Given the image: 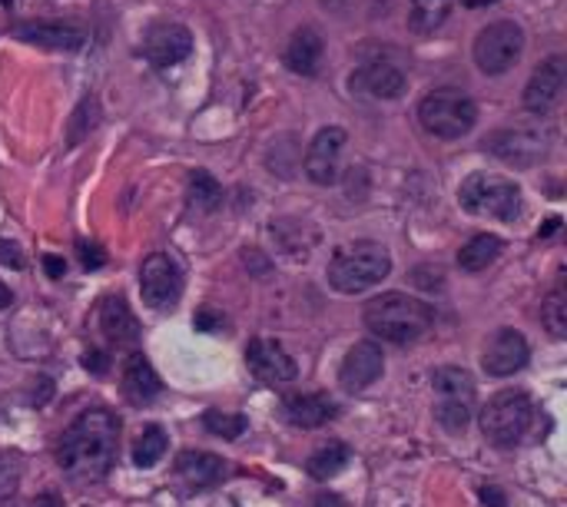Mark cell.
Listing matches in <instances>:
<instances>
[{
  "label": "cell",
  "instance_id": "obj_33",
  "mask_svg": "<svg viewBox=\"0 0 567 507\" xmlns=\"http://www.w3.org/2000/svg\"><path fill=\"white\" fill-rule=\"evenodd\" d=\"M0 266H11V269H24V266H27V263H24V252H21L17 242L0 239Z\"/></svg>",
  "mask_w": 567,
  "mask_h": 507
},
{
  "label": "cell",
  "instance_id": "obj_23",
  "mask_svg": "<svg viewBox=\"0 0 567 507\" xmlns=\"http://www.w3.org/2000/svg\"><path fill=\"white\" fill-rule=\"evenodd\" d=\"M176 474L193 491H206V487H213L226 478V461L219 455H210V452L186 448L176 458Z\"/></svg>",
  "mask_w": 567,
  "mask_h": 507
},
{
  "label": "cell",
  "instance_id": "obj_8",
  "mask_svg": "<svg viewBox=\"0 0 567 507\" xmlns=\"http://www.w3.org/2000/svg\"><path fill=\"white\" fill-rule=\"evenodd\" d=\"M525 53V30L515 21H494L475 37V63L488 77L508 74Z\"/></svg>",
  "mask_w": 567,
  "mask_h": 507
},
{
  "label": "cell",
  "instance_id": "obj_25",
  "mask_svg": "<svg viewBox=\"0 0 567 507\" xmlns=\"http://www.w3.org/2000/svg\"><path fill=\"white\" fill-rule=\"evenodd\" d=\"M452 11H455V0H412L408 30L418 37H428L452 17Z\"/></svg>",
  "mask_w": 567,
  "mask_h": 507
},
{
  "label": "cell",
  "instance_id": "obj_16",
  "mask_svg": "<svg viewBox=\"0 0 567 507\" xmlns=\"http://www.w3.org/2000/svg\"><path fill=\"white\" fill-rule=\"evenodd\" d=\"M349 87H352V93L368 97V100H399L405 93V74L395 63L371 60V63H362V67L349 77Z\"/></svg>",
  "mask_w": 567,
  "mask_h": 507
},
{
  "label": "cell",
  "instance_id": "obj_41",
  "mask_svg": "<svg viewBox=\"0 0 567 507\" xmlns=\"http://www.w3.org/2000/svg\"><path fill=\"white\" fill-rule=\"evenodd\" d=\"M8 305H14V292L4 282H0V308H8Z\"/></svg>",
  "mask_w": 567,
  "mask_h": 507
},
{
  "label": "cell",
  "instance_id": "obj_43",
  "mask_svg": "<svg viewBox=\"0 0 567 507\" xmlns=\"http://www.w3.org/2000/svg\"><path fill=\"white\" fill-rule=\"evenodd\" d=\"M0 4H4V8H11V0H0Z\"/></svg>",
  "mask_w": 567,
  "mask_h": 507
},
{
  "label": "cell",
  "instance_id": "obj_19",
  "mask_svg": "<svg viewBox=\"0 0 567 507\" xmlns=\"http://www.w3.org/2000/svg\"><path fill=\"white\" fill-rule=\"evenodd\" d=\"M336 415H339L336 402H332L329 395H323V392H308V395H289V398L282 402V418H286V421H289L292 428H305V431L329 424V421H332Z\"/></svg>",
  "mask_w": 567,
  "mask_h": 507
},
{
  "label": "cell",
  "instance_id": "obj_22",
  "mask_svg": "<svg viewBox=\"0 0 567 507\" xmlns=\"http://www.w3.org/2000/svg\"><path fill=\"white\" fill-rule=\"evenodd\" d=\"M323 50H326V43H323L319 30H315V27H299L289 37V43H286L282 63L299 77H315V74H319V63H323Z\"/></svg>",
  "mask_w": 567,
  "mask_h": 507
},
{
  "label": "cell",
  "instance_id": "obj_40",
  "mask_svg": "<svg viewBox=\"0 0 567 507\" xmlns=\"http://www.w3.org/2000/svg\"><path fill=\"white\" fill-rule=\"evenodd\" d=\"M34 507H63V500H60V494H40L37 500H34Z\"/></svg>",
  "mask_w": 567,
  "mask_h": 507
},
{
  "label": "cell",
  "instance_id": "obj_17",
  "mask_svg": "<svg viewBox=\"0 0 567 507\" xmlns=\"http://www.w3.org/2000/svg\"><path fill=\"white\" fill-rule=\"evenodd\" d=\"M143 53L156 67H173V63H182L193 53V34L182 24H156L143 40Z\"/></svg>",
  "mask_w": 567,
  "mask_h": 507
},
{
  "label": "cell",
  "instance_id": "obj_24",
  "mask_svg": "<svg viewBox=\"0 0 567 507\" xmlns=\"http://www.w3.org/2000/svg\"><path fill=\"white\" fill-rule=\"evenodd\" d=\"M501 249H504L501 236H494V232H478V236H471V239L458 249V266H462L465 272H484L488 266L497 263Z\"/></svg>",
  "mask_w": 567,
  "mask_h": 507
},
{
  "label": "cell",
  "instance_id": "obj_10",
  "mask_svg": "<svg viewBox=\"0 0 567 507\" xmlns=\"http://www.w3.org/2000/svg\"><path fill=\"white\" fill-rule=\"evenodd\" d=\"M140 295L150 308H173L182 295V272L166 252H153L140 266Z\"/></svg>",
  "mask_w": 567,
  "mask_h": 507
},
{
  "label": "cell",
  "instance_id": "obj_1",
  "mask_svg": "<svg viewBox=\"0 0 567 507\" xmlns=\"http://www.w3.org/2000/svg\"><path fill=\"white\" fill-rule=\"evenodd\" d=\"M119 452V418L110 408H87L56 445V465L74 481H103Z\"/></svg>",
  "mask_w": 567,
  "mask_h": 507
},
{
  "label": "cell",
  "instance_id": "obj_34",
  "mask_svg": "<svg viewBox=\"0 0 567 507\" xmlns=\"http://www.w3.org/2000/svg\"><path fill=\"white\" fill-rule=\"evenodd\" d=\"M80 263H84V269H100L103 263H106V252L100 249V245H90V242H80Z\"/></svg>",
  "mask_w": 567,
  "mask_h": 507
},
{
  "label": "cell",
  "instance_id": "obj_38",
  "mask_svg": "<svg viewBox=\"0 0 567 507\" xmlns=\"http://www.w3.org/2000/svg\"><path fill=\"white\" fill-rule=\"evenodd\" d=\"M481 500L491 504V507H504V494L497 487H481Z\"/></svg>",
  "mask_w": 567,
  "mask_h": 507
},
{
  "label": "cell",
  "instance_id": "obj_35",
  "mask_svg": "<svg viewBox=\"0 0 567 507\" xmlns=\"http://www.w3.org/2000/svg\"><path fill=\"white\" fill-rule=\"evenodd\" d=\"M193 326H197L200 332H216V329H223V315L213 312V308H203V312H197Z\"/></svg>",
  "mask_w": 567,
  "mask_h": 507
},
{
  "label": "cell",
  "instance_id": "obj_14",
  "mask_svg": "<svg viewBox=\"0 0 567 507\" xmlns=\"http://www.w3.org/2000/svg\"><path fill=\"white\" fill-rule=\"evenodd\" d=\"M531 358V348H528V339L515 329H497L488 342H484V352H481V368L491 375V378H508L515 371H521Z\"/></svg>",
  "mask_w": 567,
  "mask_h": 507
},
{
  "label": "cell",
  "instance_id": "obj_28",
  "mask_svg": "<svg viewBox=\"0 0 567 507\" xmlns=\"http://www.w3.org/2000/svg\"><path fill=\"white\" fill-rule=\"evenodd\" d=\"M219 203H223V186L206 169H197L189 176V206L200 213H213Z\"/></svg>",
  "mask_w": 567,
  "mask_h": 507
},
{
  "label": "cell",
  "instance_id": "obj_13",
  "mask_svg": "<svg viewBox=\"0 0 567 507\" xmlns=\"http://www.w3.org/2000/svg\"><path fill=\"white\" fill-rule=\"evenodd\" d=\"M564 80H567V60L560 53L538 63L528 87H525V110L534 113V116H547L560 103Z\"/></svg>",
  "mask_w": 567,
  "mask_h": 507
},
{
  "label": "cell",
  "instance_id": "obj_30",
  "mask_svg": "<svg viewBox=\"0 0 567 507\" xmlns=\"http://www.w3.org/2000/svg\"><path fill=\"white\" fill-rule=\"evenodd\" d=\"M166 445H169V438L160 424L143 428V434L137 438V448H134V465L137 468H153L166 455Z\"/></svg>",
  "mask_w": 567,
  "mask_h": 507
},
{
  "label": "cell",
  "instance_id": "obj_2",
  "mask_svg": "<svg viewBox=\"0 0 567 507\" xmlns=\"http://www.w3.org/2000/svg\"><path fill=\"white\" fill-rule=\"evenodd\" d=\"M365 329L392 345H415L434 322V312L428 302L408 292H382L365 302Z\"/></svg>",
  "mask_w": 567,
  "mask_h": 507
},
{
  "label": "cell",
  "instance_id": "obj_7",
  "mask_svg": "<svg viewBox=\"0 0 567 507\" xmlns=\"http://www.w3.org/2000/svg\"><path fill=\"white\" fill-rule=\"evenodd\" d=\"M431 389H434L438 424L445 431H465L478 405L475 378L458 365H441L431 371Z\"/></svg>",
  "mask_w": 567,
  "mask_h": 507
},
{
  "label": "cell",
  "instance_id": "obj_29",
  "mask_svg": "<svg viewBox=\"0 0 567 507\" xmlns=\"http://www.w3.org/2000/svg\"><path fill=\"white\" fill-rule=\"evenodd\" d=\"M541 322L544 329L554 335V339H564L567 335V286L564 279L551 289V295L544 299L541 305Z\"/></svg>",
  "mask_w": 567,
  "mask_h": 507
},
{
  "label": "cell",
  "instance_id": "obj_11",
  "mask_svg": "<svg viewBox=\"0 0 567 507\" xmlns=\"http://www.w3.org/2000/svg\"><path fill=\"white\" fill-rule=\"evenodd\" d=\"M245 365H249L252 378L269 389H282V385L295 382V375H299L292 355L276 339H252L245 345Z\"/></svg>",
  "mask_w": 567,
  "mask_h": 507
},
{
  "label": "cell",
  "instance_id": "obj_36",
  "mask_svg": "<svg viewBox=\"0 0 567 507\" xmlns=\"http://www.w3.org/2000/svg\"><path fill=\"white\" fill-rule=\"evenodd\" d=\"M84 368L87 371H93V375H106V368H110V358L100 352V348H90L87 355H84Z\"/></svg>",
  "mask_w": 567,
  "mask_h": 507
},
{
  "label": "cell",
  "instance_id": "obj_32",
  "mask_svg": "<svg viewBox=\"0 0 567 507\" xmlns=\"http://www.w3.org/2000/svg\"><path fill=\"white\" fill-rule=\"evenodd\" d=\"M21 461L14 455H0V500L11 497L21 484Z\"/></svg>",
  "mask_w": 567,
  "mask_h": 507
},
{
  "label": "cell",
  "instance_id": "obj_5",
  "mask_svg": "<svg viewBox=\"0 0 567 507\" xmlns=\"http://www.w3.org/2000/svg\"><path fill=\"white\" fill-rule=\"evenodd\" d=\"M478 424L491 445L515 448L534 428V402L518 389H504V392L488 398V405L478 415Z\"/></svg>",
  "mask_w": 567,
  "mask_h": 507
},
{
  "label": "cell",
  "instance_id": "obj_20",
  "mask_svg": "<svg viewBox=\"0 0 567 507\" xmlns=\"http://www.w3.org/2000/svg\"><path fill=\"white\" fill-rule=\"evenodd\" d=\"M163 392V382L156 368L150 365V358L143 352H130L123 362V395L134 405H150L156 395Z\"/></svg>",
  "mask_w": 567,
  "mask_h": 507
},
{
  "label": "cell",
  "instance_id": "obj_26",
  "mask_svg": "<svg viewBox=\"0 0 567 507\" xmlns=\"http://www.w3.org/2000/svg\"><path fill=\"white\" fill-rule=\"evenodd\" d=\"M349 461H352L349 445H342V441H329V445H323L319 452L308 455L305 471H308V478H315V481H329V478H336Z\"/></svg>",
  "mask_w": 567,
  "mask_h": 507
},
{
  "label": "cell",
  "instance_id": "obj_9",
  "mask_svg": "<svg viewBox=\"0 0 567 507\" xmlns=\"http://www.w3.org/2000/svg\"><path fill=\"white\" fill-rule=\"evenodd\" d=\"M554 143V130H544V126H512V130H497L488 137V150L508 166L518 169H531L538 166Z\"/></svg>",
  "mask_w": 567,
  "mask_h": 507
},
{
  "label": "cell",
  "instance_id": "obj_39",
  "mask_svg": "<svg viewBox=\"0 0 567 507\" xmlns=\"http://www.w3.org/2000/svg\"><path fill=\"white\" fill-rule=\"evenodd\" d=\"M312 507H345V504H342V500H339L336 494H329V491H323L319 497H315V500H312Z\"/></svg>",
  "mask_w": 567,
  "mask_h": 507
},
{
  "label": "cell",
  "instance_id": "obj_42",
  "mask_svg": "<svg viewBox=\"0 0 567 507\" xmlns=\"http://www.w3.org/2000/svg\"><path fill=\"white\" fill-rule=\"evenodd\" d=\"M465 8H481V4H494V0H462Z\"/></svg>",
  "mask_w": 567,
  "mask_h": 507
},
{
  "label": "cell",
  "instance_id": "obj_31",
  "mask_svg": "<svg viewBox=\"0 0 567 507\" xmlns=\"http://www.w3.org/2000/svg\"><path fill=\"white\" fill-rule=\"evenodd\" d=\"M203 424H206L210 434L226 438V441H236V438L245 434V428H249L245 415H229V411H219V408H210V411L203 415Z\"/></svg>",
  "mask_w": 567,
  "mask_h": 507
},
{
  "label": "cell",
  "instance_id": "obj_6",
  "mask_svg": "<svg viewBox=\"0 0 567 507\" xmlns=\"http://www.w3.org/2000/svg\"><path fill=\"white\" fill-rule=\"evenodd\" d=\"M418 123H421V130L434 140H462L475 130L478 106L468 93L445 87V90L428 93L418 103Z\"/></svg>",
  "mask_w": 567,
  "mask_h": 507
},
{
  "label": "cell",
  "instance_id": "obj_3",
  "mask_svg": "<svg viewBox=\"0 0 567 507\" xmlns=\"http://www.w3.org/2000/svg\"><path fill=\"white\" fill-rule=\"evenodd\" d=\"M392 272V256L382 242H352L336 249V256L329 263V286L342 295H358L371 286H378L382 279H389Z\"/></svg>",
  "mask_w": 567,
  "mask_h": 507
},
{
  "label": "cell",
  "instance_id": "obj_21",
  "mask_svg": "<svg viewBox=\"0 0 567 507\" xmlns=\"http://www.w3.org/2000/svg\"><path fill=\"white\" fill-rule=\"evenodd\" d=\"M100 332L106 335V342L113 345H137L140 342V322L137 315L130 312V305H126L119 295H110L100 302Z\"/></svg>",
  "mask_w": 567,
  "mask_h": 507
},
{
  "label": "cell",
  "instance_id": "obj_27",
  "mask_svg": "<svg viewBox=\"0 0 567 507\" xmlns=\"http://www.w3.org/2000/svg\"><path fill=\"white\" fill-rule=\"evenodd\" d=\"M100 123V100L97 97H84L67 123V147H80Z\"/></svg>",
  "mask_w": 567,
  "mask_h": 507
},
{
  "label": "cell",
  "instance_id": "obj_37",
  "mask_svg": "<svg viewBox=\"0 0 567 507\" xmlns=\"http://www.w3.org/2000/svg\"><path fill=\"white\" fill-rule=\"evenodd\" d=\"M43 269H47L50 279H63V276H67V263H63L60 256H43Z\"/></svg>",
  "mask_w": 567,
  "mask_h": 507
},
{
  "label": "cell",
  "instance_id": "obj_15",
  "mask_svg": "<svg viewBox=\"0 0 567 507\" xmlns=\"http://www.w3.org/2000/svg\"><path fill=\"white\" fill-rule=\"evenodd\" d=\"M386 371V355L375 342H355L349 348V355L342 358V368H339V385L349 392V395H358L365 389H371L378 378Z\"/></svg>",
  "mask_w": 567,
  "mask_h": 507
},
{
  "label": "cell",
  "instance_id": "obj_18",
  "mask_svg": "<svg viewBox=\"0 0 567 507\" xmlns=\"http://www.w3.org/2000/svg\"><path fill=\"white\" fill-rule=\"evenodd\" d=\"M14 34L24 43L43 47V50H80L87 43V34L74 24L63 21H24L14 27Z\"/></svg>",
  "mask_w": 567,
  "mask_h": 507
},
{
  "label": "cell",
  "instance_id": "obj_4",
  "mask_svg": "<svg viewBox=\"0 0 567 507\" xmlns=\"http://www.w3.org/2000/svg\"><path fill=\"white\" fill-rule=\"evenodd\" d=\"M458 203L471 216H488L497 223H515L521 216V189L515 179L497 173H471L458 186Z\"/></svg>",
  "mask_w": 567,
  "mask_h": 507
},
{
  "label": "cell",
  "instance_id": "obj_12",
  "mask_svg": "<svg viewBox=\"0 0 567 507\" xmlns=\"http://www.w3.org/2000/svg\"><path fill=\"white\" fill-rule=\"evenodd\" d=\"M345 143H349V137L342 126H323V130L312 137V143L305 150V176L315 186H332L339 179Z\"/></svg>",
  "mask_w": 567,
  "mask_h": 507
}]
</instances>
